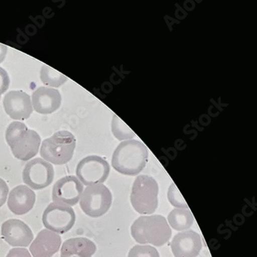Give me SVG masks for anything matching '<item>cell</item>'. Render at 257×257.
Returning <instances> with one entry per match:
<instances>
[{"label": "cell", "instance_id": "7a4b0ae2", "mask_svg": "<svg viewBox=\"0 0 257 257\" xmlns=\"http://www.w3.org/2000/svg\"><path fill=\"white\" fill-rule=\"evenodd\" d=\"M132 237L140 244L162 246L169 242L172 229L166 218L161 215L141 216L131 227Z\"/></svg>", "mask_w": 257, "mask_h": 257}, {"label": "cell", "instance_id": "3957f363", "mask_svg": "<svg viewBox=\"0 0 257 257\" xmlns=\"http://www.w3.org/2000/svg\"><path fill=\"white\" fill-rule=\"evenodd\" d=\"M6 140L14 157L28 161L38 154L41 139L35 131L29 129L23 122L14 121L6 132Z\"/></svg>", "mask_w": 257, "mask_h": 257}, {"label": "cell", "instance_id": "ac0fdd59", "mask_svg": "<svg viewBox=\"0 0 257 257\" xmlns=\"http://www.w3.org/2000/svg\"><path fill=\"white\" fill-rule=\"evenodd\" d=\"M169 225L177 231L187 230L194 222V217L189 209H175L168 216Z\"/></svg>", "mask_w": 257, "mask_h": 257}, {"label": "cell", "instance_id": "e0dca14e", "mask_svg": "<svg viewBox=\"0 0 257 257\" xmlns=\"http://www.w3.org/2000/svg\"><path fill=\"white\" fill-rule=\"evenodd\" d=\"M97 250L94 242L84 237L67 239L60 249V257H92Z\"/></svg>", "mask_w": 257, "mask_h": 257}, {"label": "cell", "instance_id": "ffe728a7", "mask_svg": "<svg viewBox=\"0 0 257 257\" xmlns=\"http://www.w3.org/2000/svg\"><path fill=\"white\" fill-rule=\"evenodd\" d=\"M111 131L114 137L119 141L132 140L136 137V133L116 114L112 118Z\"/></svg>", "mask_w": 257, "mask_h": 257}, {"label": "cell", "instance_id": "7402d4cb", "mask_svg": "<svg viewBox=\"0 0 257 257\" xmlns=\"http://www.w3.org/2000/svg\"><path fill=\"white\" fill-rule=\"evenodd\" d=\"M168 199L169 202L175 207H178L179 209H189L187 204L185 202V199L182 197L179 192V189L176 187L175 184H172L168 192Z\"/></svg>", "mask_w": 257, "mask_h": 257}, {"label": "cell", "instance_id": "d4e9b609", "mask_svg": "<svg viewBox=\"0 0 257 257\" xmlns=\"http://www.w3.org/2000/svg\"><path fill=\"white\" fill-rule=\"evenodd\" d=\"M6 257H32L30 252L24 248H14L10 249Z\"/></svg>", "mask_w": 257, "mask_h": 257}, {"label": "cell", "instance_id": "30bf717a", "mask_svg": "<svg viewBox=\"0 0 257 257\" xmlns=\"http://www.w3.org/2000/svg\"><path fill=\"white\" fill-rule=\"evenodd\" d=\"M83 191L84 185L76 176H65L54 184L52 190L53 201L61 205L74 206L80 201Z\"/></svg>", "mask_w": 257, "mask_h": 257}, {"label": "cell", "instance_id": "6da1fadb", "mask_svg": "<svg viewBox=\"0 0 257 257\" xmlns=\"http://www.w3.org/2000/svg\"><path fill=\"white\" fill-rule=\"evenodd\" d=\"M149 149L140 141L120 142L112 156V166L119 173L125 176H138L147 165Z\"/></svg>", "mask_w": 257, "mask_h": 257}, {"label": "cell", "instance_id": "603a6c76", "mask_svg": "<svg viewBox=\"0 0 257 257\" xmlns=\"http://www.w3.org/2000/svg\"><path fill=\"white\" fill-rule=\"evenodd\" d=\"M10 83L8 73L4 68L0 67V95L8 90Z\"/></svg>", "mask_w": 257, "mask_h": 257}, {"label": "cell", "instance_id": "52a82bcc", "mask_svg": "<svg viewBox=\"0 0 257 257\" xmlns=\"http://www.w3.org/2000/svg\"><path fill=\"white\" fill-rule=\"evenodd\" d=\"M108 162L97 156H89L79 162L76 175L84 186H90L105 182L110 174Z\"/></svg>", "mask_w": 257, "mask_h": 257}, {"label": "cell", "instance_id": "44dd1931", "mask_svg": "<svg viewBox=\"0 0 257 257\" xmlns=\"http://www.w3.org/2000/svg\"><path fill=\"white\" fill-rule=\"evenodd\" d=\"M127 257H160L156 248L149 245H135L128 252Z\"/></svg>", "mask_w": 257, "mask_h": 257}, {"label": "cell", "instance_id": "8992f818", "mask_svg": "<svg viewBox=\"0 0 257 257\" xmlns=\"http://www.w3.org/2000/svg\"><path fill=\"white\" fill-rule=\"evenodd\" d=\"M111 204V192L103 184L87 186L80 196V208L92 218L100 217L107 213Z\"/></svg>", "mask_w": 257, "mask_h": 257}, {"label": "cell", "instance_id": "9a60e30c", "mask_svg": "<svg viewBox=\"0 0 257 257\" xmlns=\"http://www.w3.org/2000/svg\"><path fill=\"white\" fill-rule=\"evenodd\" d=\"M35 202L36 194L33 189L27 186H18L10 192L7 205L13 213L22 215L32 210Z\"/></svg>", "mask_w": 257, "mask_h": 257}, {"label": "cell", "instance_id": "4fadbf2b", "mask_svg": "<svg viewBox=\"0 0 257 257\" xmlns=\"http://www.w3.org/2000/svg\"><path fill=\"white\" fill-rule=\"evenodd\" d=\"M202 248L200 235L192 230L179 232L171 242V249L175 257H197Z\"/></svg>", "mask_w": 257, "mask_h": 257}, {"label": "cell", "instance_id": "277c9868", "mask_svg": "<svg viewBox=\"0 0 257 257\" xmlns=\"http://www.w3.org/2000/svg\"><path fill=\"white\" fill-rule=\"evenodd\" d=\"M75 147V137L67 131H60L43 142L40 156L49 163L62 166L71 160Z\"/></svg>", "mask_w": 257, "mask_h": 257}, {"label": "cell", "instance_id": "5bb4252c", "mask_svg": "<svg viewBox=\"0 0 257 257\" xmlns=\"http://www.w3.org/2000/svg\"><path fill=\"white\" fill-rule=\"evenodd\" d=\"M61 237L58 234L48 229H43L30 246L34 257H52L60 249Z\"/></svg>", "mask_w": 257, "mask_h": 257}, {"label": "cell", "instance_id": "d6986e66", "mask_svg": "<svg viewBox=\"0 0 257 257\" xmlns=\"http://www.w3.org/2000/svg\"><path fill=\"white\" fill-rule=\"evenodd\" d=\"M40 79L45 85L59 87L65 84L67 77L52 67L44 65L40 71Z\"/></svg>", "mask_w": 257, "mask_h": 257}, {"label": "cell", "instance_id": "8fae6325", "mask_svg": "<svg viewBox=\"0 0 257 257\" xmlns=\"http://www.w3.org/2000/svg\"><path fill=\"white\" fill-rule=\"evenodd\" d=\"M1 235L7 243L19 247H27L34 239L31 229L20 219H11L4 222Z\"/></svg>", "mask_w": 257, "mask_h": 257}, {"label": "cell", "instance_id": "7c38bea8", "mask_svg": "<svg viewBox=\"0 0 257 257\" xmlns=\"http://www.w3.org/2000/svg\"><path fill=\"white\" fill-rule=\"evenodd\" d=\"M4 106L7 114L14 120H26L33 112L30 96L21 90H13L6 94Z\"/></svg>", "mask_w": 257, "mask_h": 257}, {"label": "cell", "instance_id": "9c48e42d", "mask_svg": "<svg viewBox=\"0 0 257 257\" xmlns=\"http://www.w3.org/2000/svg\"><path fill=\"white\" fill-rule=\"evenodd\" d=\"M54 179V169L51 164L42 159H34L27 163L23 172L24 183L34 190L48 187Z\"/></svg>", "mask_w": 257, "mask_h": 257}, {"label": "cell", "instance_id": "484cf974", "mask_svg": "<svg viewBox=\"0 0 257 257\" xmlns=\"http://www.w3.org/2000/svg\"><path fill=\"white\" fill-rule=\"evenodd\" d=\"M7 54V47L4 44H0V64L5 60Z\"/></svg>", "mask_w": 257, "mask_h": 257}, {"label": "cell", "instance_id": "cb8c5ba5", "mask_svg": "<svg viewBox=\"0 0 257 257\" xmlns=\"http://www.w3.org/2000/svg\"><path fill=\"white\" fill-rule=\"evenodd\" d=\"M9 187L4 179H0V208L6 203L8 196Z\"/></svg>", "mask_w": 257, "mask_h": 257}, {"label": "cell", "instance_id": "2e32d148", "mask_svg": "<svg viewBox=\"0 0 257 257\" xmlns=\"http://www.w3.org/2000/svg\"><path fill=\"white\" fill-rule=\"evenodd\" d=\"M32 104L34 110L39 114H51L60 107L61 95L56 89L39 87L33 94Z\"/></svg>", "mask_w": 257, "mask_h": 257}, {"label": "cell", "instance_id": "5b68a950", "mask_svg": "<svg viewBox=\"0 0 257 257\" xmlns=\"http://www.w3.org/2000/svg\"><path fill=\"white\" fill-rule=\"evenodd\" d=\"M159 185L149 176H139L134 182L131 202L136 212L142 215L154 213L159 205Z\"/></svg>", "mask_w": 257, "mask_h": 257}, {"label": "cell", "instance_id": "ba28073f", "mask_svg": "<svg viewBox=\"0 0 257 257\" xmlns=\"http://www.w3.org/2000/svg\"><path fill=\"white\" fill-rule=\"evenodd\" d=\"M42 219L44 226L48 230L64 234L74 226L76 214L68 205L52 202L44 210Z\"/></svg>", "mask_w": 257, "mask_h": 257}]
</instances>
